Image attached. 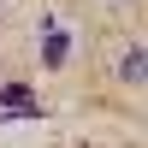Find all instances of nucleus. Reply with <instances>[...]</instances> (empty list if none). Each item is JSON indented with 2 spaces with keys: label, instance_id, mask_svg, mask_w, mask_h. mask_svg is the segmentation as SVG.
I'll return each instance as SVG.
<instances>
[{
  "label": "nucleus",
  "instance_id": "obj_1",
  "mask_svg": "<svg viewBox=\"0 0 148 148\" xmlns=\"http://www.w3.org/2000/svg\"><path fill=\"white\" fill-rule=\"evenodd\" d=\"M119 71H125V77H148V53H142V47H136V53H125V65H119Z\"/></svg>",
  "mask_w": 148,
  "mask_h": 148
}]
</instances>
